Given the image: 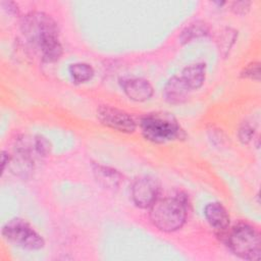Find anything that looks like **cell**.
<instances>
[{
  "mask_svg": "<svg viewBox=\"0 0 261 261\" xmlns=\"http://www.w3.org/2000/svg\"><path fill=\"white\" fill-rule=\"evenodd\" d=\"M22 33L46 62H55L62 55L59 30L56 21L44 12H32L23 18Z\"/></svg>",
  "mask_w": 261,
  "mask_h": 261,
  "instance_id": "6da1fadb",
  "label": "cell"
},
{
  "mask_svg": "<svg viewBox=\"0 0 261 261\" xmlns=\"http://www.w3.org/2000/svg\"><path fill=\"white\" fill-rule=\"evenodd\" d=\"M149 209V217L154 226L164 232H173L181 228L186 222L188 199L182 194L158 198Z\"/></svg>",
  "mask_w": 261,
  "mask_h": 261,
  "instance_id": "7a4b0ae2",
  "label": "cell"
},
{
  "mask_svg": "<svg viewBox=\"0 0 261 261\" xmlns=\"http://www.w3.org/2000/svg\"><path fill=\"white\" fill-rule=\"evenodd\" d=\"M233 255L244 260H258L261 252L259 231L251 224L239 222L220 237Z\"/></svg>",
  "mask_w": 261,
  "mask_h": 261,
  "instance_id": "3957f363",
  "label": "cell"
},
{
  "mask_svg": "<svg viewBox=\"0 0 261 261\" xmlns=\"http://www.w3.org/2000/svg\"><path fill=\"white\" fill-rule=\"evenodd\" d=\"M140 128L143 137L155 144L180 139L182 129L175 117L168 112H150L140 120Z\"/></svg>",
  "mask_w": 261,
  "mask_h": 261,
  "instance_id": "277c9868",
  "label": "cell"
},
{
  "mask_svg": "<svg viewBox=\"0 0 261 261\" xmlns=\"http://www.w3.org/2000/svg\"><path fill=\"white\" fill-rule=\"evenodd\" d=\"M2 236L7 242L25 250L37 251L45 245L42 236L28 221L19 217L12 218L3 225Z\"/></svg>",
  "mask_w": 261,
  "mask_h": 261,
  "instance_id": "5b68a950",
  "label": "cell"
},
{
  "mask_svg": "<svg viewBox=\"0 0 261 261\" xmlns=\"http://www.w3.org/2000/svg\"><path fill=\"white\" fill-rule=\"evenodd\" d=\"M97 118L103 125L119 133L132 134L137 128V123L129 113L110 105H101L97 109Z\"/></svg>",
  "mask_w": 261,
  "mask_h": 261,
  "instance_id": "8992f818",
  "label": "cell"
},
{
  "mask_svg": "<svg viewBox=\"0 0 261 261\" xmlns=\"http://www.w3.org/2000/svg\"><path fill=\"white\" fill-rule=\"evenodd\" d=\"M159 191L160 186L156 178L147 175L140 176L130 186V198L137 207L147 209L158 199Z\"/></svg>",
  "mask_w": 261,
  "mask_h": 261,
  "instance_id": "52a82bcc",
  "label": "cell"
},
{
  "mask_svg": "<svg viewBox=\"0 0 261 261\" xmlns=\"http://www.w3.org/2000/svg\"><path fill=\"white\" fill-rule=\"evenodd\" d=\"M204 216L218 237H221L229 227V214L219 202L208 203L204 208Z\"/></svg>",
  "mask_w": 261,
  "mask_h": 261,
  "instance_id": "ba28073f",
  "label": "cell"
},
{
  "mask_svg": "<svg viewBox=\"0 0 261 261\" xmlns=\"http://www.w3.org/2000/svg\"><path fill=\"white\" fill-rule=\"evenodd\" d=\"M121 89L133 101L145 102L153 95V87L149 81L143 77H132L121 81Z\"/></svg>",
  "mask_w": 261,
  "mask_h": 261,
  "instance_id": "9c48e42d",
  "label": "cell"
},
{
  "mask_svg": "<svg viewBox=\"0 0 261 261\" xmlns=\"http://www.w3.org/2000/svg\"><path fill=\"white\" fill-rule=\"evenodd\" d=\"M191 90L180 76L173 75L165 84L163 88V98L171 105L185 103L190 96Z\"/></svg>",
  "mask_w": 261,
  "mask_h": 261,
  "instance_id": "30bf717a",
  "label": "cell"
},
{
  "mask_svg": "<svg viewBox=\"0 0 261 261\" xmlns=\"http://www.w3.org/2000/svg\"><path fill=\"white\" fill-rule=\"evenodd\" d=\"M180 77L191 91L201 88L206 79V64L197 62L186 66L181 71Z\"/></svg>",
  "mask_w": 261,
  "mask_h": 261,
  "instance_id": "8fae6325",
  "label": "cell"
},
{
  "mask_svg": "<svg viewBox=\"0 0 261 261\" xmlns=\"http://www.w3.org/2000/svg\"><path fill=\"white\" fill-rule=\"evenodd\" d=\"M93 172L96 180L106 189L114 190L117 189L121 181V174L111 167L94 164Z\"/></svg>",
  "mask_w": 261,
  "mask_h": 261,
  "instance_id": "7c38bea8",
  "label": "cell"
},
{
  "mask_svg": "<svg viewBox=\"0 0 261 261\" xmlns=\"http://www.w3.org/2000/svg\"><path fill=\"white\" fill-rule=\"evenodd\" d=\"M71 80L74 84H83L90 81L94 75L93 67L85 62H76L70 64L68 68Z\"/></svg>",
  "mask_w": 261,
  "mask_h": 261,
  "instance_id": "4fadbf2b",
  "label": "cell"
},
{
  "mask_svg": "<svg viewBox=\"0 0 261 261\" xmlns=\"http://www.w3.org/2000/svg\"><path fill=\"white\" fill-rule=\"evenodd\" d=\"M209 34V29L204 21H196L185 28L179 36V41L181 44L189 43L197 38L205 37Z\"/></svg>",
  "mask_w": 261,
  "mask_h": 261,
  "instance_id": "5bb4252c",
  "label": "cell"
},
{
  "mask_svg": "<svg viewBox=\"0 0 261 261\" xmlns=\"http://www.w3.org/2000/svg\"><path fill=\"white\" fill-rule=\"evenodd\" d=\"M236 38H237V32L229 28L224 29V31L221 33L220 38L218 40V44H219L220 51H224V56L227 54V52L231 48L232 44L236 41Z\"/></svg>",
  "mask_w": 261,
  "mask_h": 261,
  "instance_id": "9a60e30c",
  "label": "cell"
},
{
  "mask_svg": "<svg viewBox=\"0 0 261 261\" xmlns=\"http://www.w3.org/2000/svg\"><path fill=\"white\" fill-rule=\"evenodd\" d=\"M34 142V148L37 153V155L41 157H46L51 152V144L50 142L43 136L37 135L33 139Z\"/></svg>",
  "mask_w": 261,
  "mask_h": 261,
  "instance_id": "2e32d148",
  "label": "cell"
},
{
  "mask_svg": "<svg viewBox=\"0 0 261 261\" xmlns=\"http://www.w3.org/2000/svg\"><path fill=\"white\" fill-rule=\"evenodd\" d=\"M241 76L244 79H250L256 82L260 81V63L257 61L247 64L241 71Z\"/></svg>",
  "mask_w": 261,
  "mask_h": 261,
  "instance_id": "e0dca14e",
  "label": "cell"
},
{
  "mask_svg": "<svg viewBox=\"0 0 261 261\" xmlns=\"http://www.w3.org/2000/svg\"><path fill=\"white\" fill-rule=\"evenodd\" d=\"M238 136H239V140L243 144H248L252 141V139H254L255 127L249 122H244L239 128Z\"/></svg>",
  "mask_w": 261,
  "mask_h": 261,
  "instance_id": "ac0fdd59",
  "label": "cell"
},
{
  "mask_svg": "<svg viewBox=\"0 0 261 261\" xmlns=\"http://www.w3.org/2000/svg\"><path fill=\"white\" fill-rule=\"evenodd\" d=\"M251 7V2L250 1H246V0H242V1H234L231 3V11L236 14L239 15H244L246 14Z\"/></svg>",
  "mask_w": 261,
  "mask_h": 261,
  "instance_id": "d6986e66",
  "label": "cell"
},
{
  "mask_svg": "<svg viewBox=\"0 0 261 261\" xmlns=\"http://www.w3.org/2000/svg\"><path fill=\"white\" fill-rule=\"evenodd\" d=\"M10 160V155L6 151H2L1 153V163H2V171L5 170L6 166H8Z\"/></svg>",
  "mask_w": 261,
  "mask_h": 261,
  "instance_id": "ffe728a7",
  "label": "cell"
}]
</instances>
